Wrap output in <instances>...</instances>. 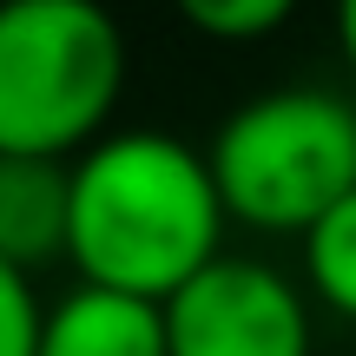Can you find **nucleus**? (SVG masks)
<instances>
[{
	"label": "nucleus",
	"mask_w": 356,
	"mask_h": 356,
	"mask_svg": "<svg viewBox=\"0 0 356 356\" xmlns=\"http://www.w3.org/2000/svg\"><path fill=\"white\" fill-rule=\"evenodd\" d=\"M225 204L198 145L106 132L66 165V264L79 284L165 304L225 251Z\"/></svg>",
	"instance_id": "f257e3e1"
},
{
	"label": "nucleus",
	"mask_w": 356,
	"mask_h": 356,
	"mask_svg": "<svg viewBox=\"0 0 356 356\" xmlns=\"http://www.w3.org/2000/svg\"><path fill=\"white\" fill-rule=\"evenodd\" d=\"M126 99V33L99 0H0V152L79 159Z\"/></svg>",
	"instance_id": "f03ea898"
},
{
	"label": "nucleus",
	"mask_w": 356,
	"mask_h": 356,
	"mask_svg": "<svg viewBox=\"0 0 356 356\" xmlns=\"http://www.w3.org/2000/svg\"><path fill=\"white\" fill-rule=\"evenodd\" d=\"M204 165L231 225L304 238L356 191V106L330 86H270L218 126Z\"/></svg>",
	"instance_id": "7ed1b4c3"
},
{
	"label": "nucleus",
	"mask_w": 356,
	"mask_h": 356,
	"mask_svg": "<svg viewBox=\"0 0 356 356\" xmlns=\"http://www.w3.org/2000/svg\"><path fill=\"white\" fill-rule=\"evenodd\" d=\"M165 356H310V304L284 270L225 257L165 297Z\"/></svg>",
	"instance_id": "20e7f679"
},
{
	"label": "nucleus",
	"mask_w": 356,
	"mask_h": 356,
	"mask_svg": "<svg viewBox=\"0 0 356 356\" xmlns=\"http://www.w3.org/2000/svg\"><path fill=\"white\" fill-rule=\"evenodd\" d=\"M33 356H165V310L106 284H73L40 310Z\"/></svg>",
	"instance_id": "39448f33"
},
{
	"label": "nucleus",
	"mask_w": 356,
	"mask_h": 356,
	"mask_svg": "<svg viewBox=\"0 0 356 356\" xmlns=\"http://www.w3.org/2000/svg\"><path fill=\"white\" fill-rule=\"evenodd\" d=\"M0 257L33 277L66 257V165L0 152Z\"/></svg>",
	"instance_id": "423d86ee"
},
{
	"label": "nucleus",
	"mask_w": 356,
	"mask_h": 356,
	"mask_svg": "<svg viewBox=\"0 0 356 356\" xmlns=\"http://www.w3.org/2000/svg\"><path fill=\"white\" fill-rule=\"evenodd\" d=\"M304 270L323 310H337L343 323H356V191L337 198L317 225L304 231Z\"/></svg>",
	"instance_id": "0eeeda50"
},
{
	"label": "nucleus",
	"mask_w": 356,
	"mask_h": 356,
	"mask_svg": "<svg viewBox=\"0 0 356 356\" xmlns=\"http://www.w3.org/2000/svg\"><path fill=\"white\" fill-rule=\"evenodd\" d=\"M178 20L204 40H225V47H244V40H264L291 20L304 0H172Z\"/></svg>",
	"instance_id": "6e6552de"
},
{
	"label": "nucleus",
	"mask_w": 356,
	"mask_h": 356,
	"mask_svg": "<svg viewBox=\"0 0 356 356\" xmlns=\"http://www.w3.org/2000/svg\"><path fill=\"white\" fill-rule=\"evenodd\" d=\"M40 291L33 277H26L20 264H7L0 257V356H33L40 343Z\"/></svg>",
	"instance_id": "1a4fd4ad"
},
{
	"label": "nucleus",
	"mask_w": 356,
	"mask_h": 356,
	"mask_svg": "<svg viewBox=\"0 0 356 356\" xmlns=\"http://www.w3.org/2000/svg\"><path fill=\"white\" fill-rule=\"evenodd\" d=\"M337 47H343V66L356 79V0H337Z\"/></svg>",
	"instance_id": "9d476101"
}]
</instances>
